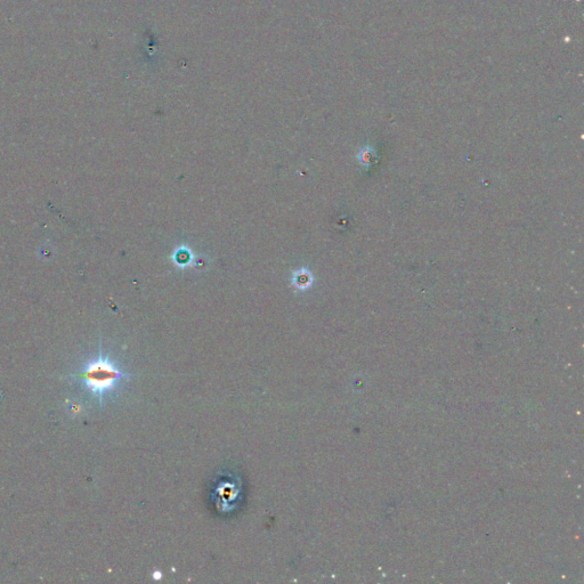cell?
Wrapping results in <instances>:
<instances>
[{
  "instance_id": "obj_2",
  "label": "cell",
  "mask_w": 584,
  "mask_h": 584,
  "mask_svg": "<svg viewBox=\"0 0 584 584\" xmlns=\"http://www.w3.org/2000/svg\"><path fill=\"white\" fill-rule=\"evenodd\" d=\"M211 497L218 512H233L240 505L242 498L241 478L230 473L219 476L213 486Z\"/></svg>"
},
{
  "instance_id": "obj_1",
  "label": "cell",
  "mask_w": 584,
  "mask_h": 584,
  "mask_svg": "<svg viewBox=\"0 0 584 584\" xmlns=\"http://www.w3.org/2000/svg\"><path fill=\"white\" fill-rule=\"evenodd\" d=\"M72 378L102 405L119 390L125 381L131 378V374L121 370L111 357L100 353L75 371Z\"/></svg>"
}]
</instances>
